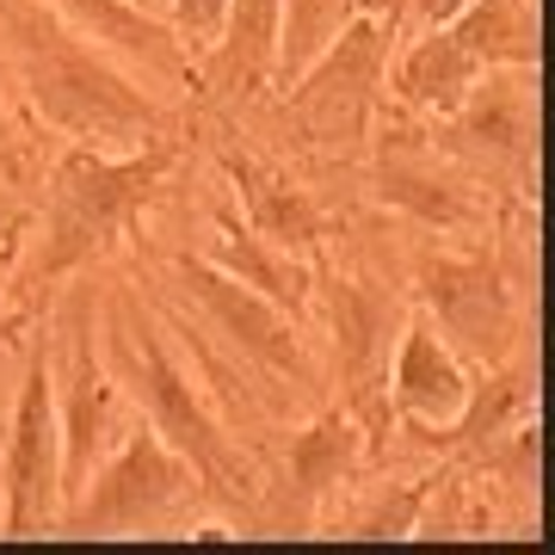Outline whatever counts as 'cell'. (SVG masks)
Here are the masks:
<instances>
[{"instance_id": "cell-10", "label": "cell", "mask_w": 555, "mask_h": 555, "mask_svg": "<svg viewBox=\"0 0 555 555\" xmlns=\"http://www.w3.org/2000/svg\"><path fill=\"white\" fill-rule=\"evenodd\" d=\"M309 302H321L327 334H334V377L346 383V408L358 414L364 438H383V420H396L389 396H383V377H389V352H396L401 334V302L371 278H327V272H315Z\"/></svg>"}, {"instance_id": "cell-28", "label": "cell", "mask_w": 555, "mask_h": 555, "mask_svg": "<svg viewBox=\"0 0 555 555\" xmlns=\"http://www.w3.org/2000/svg\"><path fill=\"white\" fill-rule=\"evenodd\" d=\"M13 222H31V217H25L20 198H13V179H0V235H7Z\"/></svg>"}, {"instance_id": "cell-4", "label": "cell", "mask_w": 555, "mask_h": 555, "mask_svg": "<svg viewBox=\"0 0 555 555\" xmlns=\"http://www.w3.org/2000/svg\"><path fill=\"white\" fill-rule=\"evenodd\" d=\"M204 500L210 494H204L198 469L149 420H137L105 451L93 481L62 506L56 531H68V537H160V531L192 525V513H198Z\"/></svg>"}, {"instance_id": "cell-2", "label": "cell", "mask_w": 555, "mask_h": 555, "mask_svg": "<svg viewBox=\"0 0 555 555\" xmlns=\"http://www.w3.org/2000/svg\"><path fill=\"white\" fill-rule=\"evenodd\" d=\"M105 364L137 396L142 420L198 469L204 494L254 513L259 476H254V456L241 451L235 420L222 414L217 396L167 352L160 321L137 302V291H112V309H105Z\"/></svg>"}, {"instance_id": "cell-16", "label": "cell", "mask_w": 555, "mask_h": 555, "mask_svg": "<svg viewBox=\"0 0 555 555\" xmlns=\"http://www.w3.org/2000/svg\"><path fill=\"white\" fill-rule=\"evenodd\" d=\"M537 414V389H531V371L500 358V364H481V383L469 377V396L444 426H408L414 444L426 451H488L500 433H513Z\"/></svg>"}, {"instance_id": "cell-25", "label": "cell", "mask_w": 555, "mask_h": 555, "mask_svg": "<svg viewBox=\"0 0 555 555\" xmlns=\"http://www.w3.org/2000/svg\"><path fill=\"white\" fill-rule=\"evenodd\" d=\"M456 13H463V0H389V25H414V31L451 25Z\"/></svg>"}, {"instance_id": "cell-13", "label": "cell", "mask_w": 555, "mask_h": 555, "mask_svg": "<svg viewBox=\"0 0 555 555\" xmlns=\"http://www.w3.org/2000/svg\"><path fill=\"white\" fill-rule=\"evenodd\" d=\"M383 396H389V414L401 426H444L463 408V396H469V364L451 352V339L438 334L426 315H401Z\"/></svg>"}, {"instance_id": "cell-23", "label": "cell", "mask_w": 555, "mask_h": 555, "mask_svg": "<svg viewBox=\"0 0 555 555\" xmlns=\"http://www.w3.org/2000/svg\"><path fill=\"white\" fill-rule=\"evenodd\" d=\"M426 494H433V488H401L396 500H377V506L352 513L346 531H334V537H414L420 513H426Z\"/></svg>"}, {"instance_id": "cell-17", "label": "cell", "mask_w": 555, "mask_h": 555, "mask_svg": "<svg viewBox=\"0 0 555 555\" xmlns=\"http://www.w3.org/2000/svg\"><path fill=\"white\" fill-rule=\"evenodd\" d=\"M80 38H93L100 50H112L118 62H142L160 80H192V56L173 38V25L155 20L137 0H50Z\"/></svg>"}, {"instance_id": "cell-21", "label": "cell", "mask_w": 555, "mask_h": 555, "mask_svg": "<svg viewBox=\"0 0 555 555\" xmlns=\"http://www.w3.org/2000/svg\"><path fill=\"white\" fill-rule=\"evenodd\" d=\"M456 43L488 68H537V7L531 0H463L451 20Z\"/></svg>"}, {"instance_id": "cell-3", "label": "cell", "mask_w": 555, "mask_h": 555, "mask_svg": "<svg viewBox=\"0 0 555 555\" xmlns=\"http://www.w3.org/2000/svg\"><path fill=\"white\" fill-rule=\"evenodd\" d=\"M173 160H179L173 137H155L142 149H124V155L68 142L50 160V179H43V247L31 259V278L25 284L13 278V297L31 291L38 302H50V291H62L75 272L100 266L137 229L142 210L155 204L160 179L173 173Z\"/></svg>"}, {"instance_id": "cell-8", "label": "cell", "mask_w": 555, "mask_h": 555, "mask_svg": "<svg viewBox=\"0 0 555 555\" xmlns=\"http://www.w3.org/2000/svg\"><path fill=\"white\" fill-rule=\"evenodd\" d=\"M414 291L426 302V321L451 339L456 358H476V364H500L518 352L525 339V315L506 272L494 254H456V247H420L414 254Z\"/></svg>"}, {"instance_id": "cell-22", "label": "cell", "mask_w": 555, "mask_h": 555, "mask_svg": "<svg viewBox=\"0 0 555 555\" xmlns=\"http://www.w3.org/2000/svg\"><path fill=\"white\" fill-rule=\"evenodd\" d=\"M358 13H364V0H284V20H278V62H272L278 87H291V80H297L302 68L358 20Z\"/></svg>"}, {"instance_id": "cell-18", "label": "cell", "mask_w": 555, "mask_h": 555, "mask_svg": "<svg viewBox=\"0 0 555 555\" xmlns=\"http://www.w3.org/2000/svg\"><path fill=\"white\" fill-rule=\"evenodd\" d=\"M481 80V62L456 43L451 25H426L396 62H389V80L383 87H396V100L420 118H451L456 105L469 100V87Z\"/></svg>"}, {"instance_id": "cell-14", "label": "cell", "mask_w": 555, "mask_h": 555, "mask_svg": "<svg viewBox=\"0 0 555 555\" xmlns=\"http://www.w3.org/2000/svg\"><path fill=\"white\" fill-rule=\"evenodd\" d=\"M222 173H229V185H235L241 222H247L254 235H266L272 247L302 254V259L321 247V235H327V210H321V198L302 185V179H291L284 167L254 160V155H222Z\"/></svg>"}, {"instance_id": "cell-20", "label": "cell", "mask_w": 555, "mask_h": 555, "mask_svg": "<svg viewBox=\"0 0 555 555\" xmlns=\"http://www.w3.org/2000/svg\"><path fill=\"white\" fill-rule=\"evenodd\" d=\"M531 68H488V80L469 87V100L451 112V124L463 137L488 149V155L525 167L531 160V137H537V105H531Z\"/></svg>"}, {"instance_id": "cell-1", "label": "cell", "mask_w": 555, "mask_h": 555, "mask_svg": "<svg viewBox=\"0 0 555 555\" xmlns=\"http://www.w3.org/2000/svg\"><path fill=\"white\" fill-rule=\"evenodd\" d=\"M0 56L13 68V87H25L31 118L56 137L105 155L167 137V105L137 87L112 50L80 38L50 0H0Z\"/></svg>"}, {"instance_id": "cell-11", "label": "cell", "mask_w": 555, "mask_h": 555, "mask_svg": "<svg viewBox=\"0 0 555 555\" xmlns=\"http://www.w3.org/2000/svg\"><path fill=\"white\" fill-rule=\"evenodd\" d=\"M377 192L401 217H414L420 229H438V235H476L488 222V204L476 198V185H463L451 167H438L433 149L414 142V130H401V124H389L377 137Z\"/></svg>"}, {"instance_id": "cell-12", "label": "cell", "mask_w": 555, "mask_h": 555, "mask_svg": "<svg viewBox=\"0 0 555 555\" xmlns=\"http://www.w3.org/2000/svg\"><path fill=\"white\" fill-rule=\"evenodd\" d=\"M371 451V438L358 426V414L339 401V408H321L309 426H297L291 438V451H284V506H278V525H291V531H309L327 506L334 488L358 476V463Z\"/></svg>"}, {"instance_id": "cell-5", "label": "cell", "mask_w": 555, "mask_h": 555, "mask_svg": "<svg viewBox=\"0 0 555 555\" xmlns=\"http://www.w3.org/2000/svg\"><path fill=\"white\" fill-rule=\"evenodd\" d=\"M173 278H179V297L198 309V321L229 346L235 364L259 371V377L278 383L284 396H315L321 389V364H315V352H309V339H302V315L278 309L272 297H259L254 284L229 278L204 254H179Z\"/></svg>"}, {"instance_id": "cell-24", "label": "cell", "mask_w": 555, "mask_h": 555, "mask_svg": "<svg viewBox=\"0 0 555 555\" xmlns=\"http://www.w3.org/2000/svg\"><path fill=\"white\" fill-rule=\"evenodd\" d=\"M222 13H229V0H167V25H173V38L185 43V56H204L222 31Z\"/></svg>"}, {"instance_id": "cell-7", "label": "cell", "mask_w": 555, "mask_h": 555, "mask_svg": "<svg viewBox=\"0 0 555 555\" xmlns=\"http://www.w3.org/2000/svg\"><path fill=\"white\" fill-rule=\"evenodd\" d=\"M62 518V433H56V383L50 346H25V371L7 414L0 444V537H43Z\"/></svg>"}, {"instance_id": "cell-29", "label": "cell", "mask_w": 555, "mask_h": 555, "mask_svg": "<svg viewBox=\"0 0 555 555\" xmlns=\"http://www.w3.org/2000/svg\"><path fill=\"white\" fill-rule=\"evenodd\" d=\"M137 7H149V0H137Z\"/></svg>"}, {"instance_id": "cell-27", "label": "cell", "mask_w": 555, "mask_h": 555, "mask_svg": "<svg viewBox=\"0 0 555 555\" xmlns=\"http://www.w3.org/2000/svg\"><path fill=\"white\" fill-rule=\"evenodd\" d=\"M20 173H25V137L13 124V112H7V93H0V179L20 185Z\"/></svg>"}, {"instance_id": "cell-19", "label": "cell", "mask_w": 555, "mask_h": 555, "mask_svg": "<svg viewBox=\"0 0 555 555\" xmlns=\"http://www.w3.org/2000/svg\"><path fill=\"white\" fill-rule=\"evenodd\" d=\"M204 259L222 266L229 278H241V284H254L259 297H272L278 309H291V315H302L309 297H315V266L302 254L272 247L266 235H254L235 210H217V217H210V254Z\"/></svg>"}, {"instance_id": "cell-15", "label": "cell", "mask_w": 555, "mask_h": 555, "mask_svg": "<svg viewBox=\"0 0 555 555\" xmlns=\"http://www.w3.org/2000/svg\"><path fill=\"white\" fill-rule=\"evenodd\" d=\"M278 20H284V0H229L217 43L192 62L204 93H217V100L259 93L278 62Z\"/></svg>"}, {"instance_id": "cell-9", "label": "cell", "mask_w": 555, "mask_h": 555, "mask_svg": "<svg viewBox=\"0 0 555 555\" xmlns=\"http://www.w3.org/2000/svg\"><path fill=\"white\" fill-rule=\"evenodd\" d=\"M383 80H389V25L377 13H358L309 68H302L284 100L309 130V142L327 149H352L371 137V124L383 112Z\"/></svg>"}, {"instance_id": "cell-6", "label": "cell", "mask_w": 555, "mask_h": 555, "mask_svg": "<svg viewBox=\"0 0 555 555\" xmlns=\"http://www.w3.org/2000/svg\"><path fill=\"white\" fill-rule=\"evenodd\" d=\"M56 334L62 346L50 358V383H56V433H62V506H68L130 426H124V383L112 377L105 352L93 346V284L68 291Z\"/></svg>"}, {"instance_id": "cell-26", "label": "cell", "mask_w": 555, "mask_h": 555, "mask_svg": "<svg viewBox=\"0 0 555 555\" xmlns=\"http://www.w3.org/2000/svg\"><path fill=\"white\" fill-rule=\"evenodd\" d=\"M25 229H31V222H13V229L0 235V315H7V302H13V278H20V259H25Z\"/></svg>"}]
</instances>
